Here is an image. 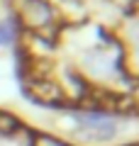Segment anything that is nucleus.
I'll use <instances>...</instances> for the list:
<instances>
[{
  "instance_id": "20e7f679",
  "label": "nucleus",
  "mask_w": 139,
  "mask_h": 146,
  "mask_svg": "<svg viewBox=\"0 0 139 146\" xmlns=\"http://www.w3.org/2000/svg\"><path fill=\"white\" fill-rule=\"evenodd\" d=\"M20 119H17L15 115H10V112H3L0 110V134H15V131H20Z\"/></svg>"
},
{
  "instance_id": "f257e3e1",
  "label": "nucleus",
  "mask_w": 139,
  "mask_h": 146,
  "mask_svg": "<svg viewBox=\"0 0 139 146\" xmlns=\"http://www.w3.org/2000/svg\"><path fill=\"white\" fill-rule=\"evenodd\" d=\"M10 5L17 20L22 22V27L34 32L37 36H49V34L56 36L59 15L51 3H46V0H10Z\"/></svg>"
},
{
  "instance_id": "7ed1b4c3",
  "label": "nucleus",
  "mask_w": 139,
  "mask_h": 146,
  "mask_svg": "<svg viewBox=\"0 0 139 146\" xmlns=\"http://www.w3.org/2000/svg\"><path fill=\"white\" fill-rule=\"evenodd\" d=\"M17 34H20L17 20H12V17L0 20V46H12L17 42Z\"/></svg>"
},
{
  "instance_id": "f03ea898",
  "label": "nucleus",
  "mask_w": 139,
  "mask_h": 146,
  "mask_svg": "<svg viewBox=\"0 0 139 146\" xmlns=\"http://www.w3.org/2000/svg\"><path fill=\"white\" fill-rule=\"evenodd\" d=\"M29 95L39 102L46 105H61L63 102V90L59 83H54L51 78H37L29 80Z\"/></svg>"
}]
</instances>
